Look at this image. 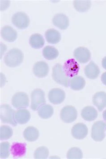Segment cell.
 Wrapping results in <instances>:
<instances>
[{
    "label": "cell",
    "mask_w": 106,
    "mask_h": 159,
    "mask_svg": "<svg viewBox=\"0 0 106 159\" xmlns=\"http://www.w3.org/2000/svg\"><path fill=\"white\" fill-rule=\"evenodd\" d=\"M22 52L18 48H13L9 51L4 57V62L7 66L15 67L19 66L24 60Z\"/></svg>",
    "instance_id": "obj_1"
},
{
    "label": "cell",
    "mask_w": 106,
    "mask_h": 159,
    "mask_svg": "<svg viewBox=\"0 0 106 159\" xmlns=\"http://www.w3.org/2000/svg\"><path fill=\"white\" fill-rule=\"evenodd\" d=\"M52 78L57 84L68 88L70 83V78L67 76L63 70V66L60 64H56L52 69Z\"/></svg>",
    "instance_id": "obj_2"
},
{
    "label": "cell",
    "mask_w": 106,
    "mask_h": 159,
    "mask_svg": "<svg viewBox=\"0 0 106 159\" xmlns=\"http://www.w3.org/2000/svg\"><path fill=\"white\" fill-rule=\"evenodd\" d=\"M15 111L9 105H3L0 107V117L3 123H8L13 126H16L18 123L15 120Z\"/></svg>",
    "instance_id": "obj_3"
},
{
    "label": "cell",
    "mask_w": 106,
    "mask_h": 159,
    "mask_svg": "<svg viewBox=\"0 0 106 159\" xmlns=\"http://www.w3.org/2000/svg\"><path fill=\"white\" fill-rule=\"evenodd\" d=\"M45 103V93L43 90L40 89L34 90L31 94V109L33 111H37Z\"/></svg>",
    "instance_id": "obj_4"
},
{
    "label": "cell",
    "mask_w": 106,
    "mask_h": 159,
    "mask_svg": "<svg viewBox=\"0 0 106 159\" xmlns=\"http://www.w3.org/2000/svg\"><path fill=\"white\" fill-rule=\"evenodd\" d=\"M106 123L100 120L95 122L92 127L91 137L94 140L101 142L105 137Z\"/></svg>",
    "instance_id": "obj_5"
},
{
    "label": "cell",
    "mask_w": 106,
    "mask_h": 159,
    "mask_svg": "<svg viewBox=\"0 0 106 159\" xmlns=\"http://www.w3.org/2000/svg\"><path fill=\"white\" fill-rule=\"evenodd\" d=\"M12 105L17 109H26L29 105V99L28 95L24 92L15 93L12 97Z\"/></svg>",
    "instance_id": "obj_6"
},
{
    "label": "cell",
    "mask_w": 106,
    "mask_h": 159,
    "mask_svg": "<svg viewBox=\"0 0 106 159\" xmlns=\"http://www.w3.org/2000/svg\"><path fill=\"white\" fill-rule=\"evenodd\" d=\"M12 22L16 27L23 30L28 28L29 26L30 18L24 12H17L12 16Z\"/></svg>",
    "instance_id": "obj_7"
},
{
    "label": "cell",
    "mask_w": 106,
    "mask_h": 159,
    "mask_svg": "<svg viewBox=\"0 0 106 159\" xmlns=\"http://www.w3.org/2000/svg\"><path fill=\"white\" fill-rule=\"evenodd\" d=\"M60 118L64 123H71L76 120L77 112L76 109L72 106H66L61 109Z\"/></svg>",
    "instance_id": "obj_8"
},
{
    "label": "cell",
    "mask_w": 106,
    "mask_h": 159,
    "mask_svg": "<svg viewBox=\"0 0 106 159\" xmlns=\"http://www.w3.org/2000/svg\"><path fill=\"white\" fill-rule=\"evenodd\" d=\"M64 70L68 77L73 78L78 74L79 65L73 59L67 60L63 67Z\"/></svg>",
    "instance_id": "obj_9"
},
{
    "label": "cell",
    "mask_w": 106,
    "mask_h": 159,
    "mask_svg": "<svg viewBox=\"0 0 106 159\" xmlns=\"http://www.w3.org/2000/svg\"><path fill=\"white\" fill-rule=\"evenodd\" d=\"M48 100L54 105H59L64 101L65 92L60 89H53L50 90L48 95Z\"/></svg>",
    "instance_id": "obj_10"
},
{
    "label": "cell",
    "mask_w": 106,
    "mask_h": 159,
    "mask_svg": "<svg viewBox=\"0 0 106 159\" xmlns=\"http://www.w3.org/2000/svg\"><path fill=\"white\" fill-rule=\"evenodd\" d=\"M73 56L76 59L81 63L88 62L91 58V53L90 50L85 47H81L75 49Z\"/></svg>",
    "instance_id": "obj_11"
},
{
    "label": "cell",
    "mask_w": 106,
    "mask_h": 159,
    "mask_svg": "<svg viewBox=\"0 0 106 159\" xmlns=\"http://www.w3.org/2000/svg\"><path fill=\"white\" fill-rule=\"evenodd\" d=\"M49 70L48 64L43 61H38L35 63L33 66V73L37 77H45L48 75Z\"/></svg>",
    "instance_id": "obj_12"
},
{
    "label": "cell",
    "mask_w": 106,
    "mask_h": 159,
    "mask_svg": "<svg viewBox=\"0 0 106 159\" xmlns=\"http://www.w3.org/2000/svg\"><path fill=\"white\" fill-rule=\"evenodd\" d=\"M88 132V130L86 125L82 123L75 125L72 129V134L77 139H83L86 137Z\"/></svg>",
    "instance_id": "obj_13"
},
{
    "label": "cell",
    "mask_w": 106,
    "mask_h": 159,
    "mask_svg": "<svg viewBox=\"0 0 106 159\" xmlns=\"http://www.w3.org/2000/svg\"><path fill=\"white\" fill-rule=\"evenodd\" d=\"M52 23L55 27L61 30H64L69 26V19L64 14H57L53 17Z\"/></svg>",
    "instance_id": "obj_14"
},
{
    "label": "cell",
    "mask_w": 106,
    "mask_h": 159,
    "mask_svg": "<svg viewBox=\"0 0 106 159\" xmlns=\"http://www.w3.org/2000/svg\"><path fill=\"white\" fill-rule=\"evenodd\" d=\"M1 33L2 38L9 42H14L18 37L17 31L11 26H4L1 29Z\"/></svg>",
    "instance_id": "obj_15"
},
{
    "label": "cell",
    "mask_w": 106,
    "mask_h": 159,
    "mask_svg": "<svg viewBox=\"0 0 106 159\" xmlns=\"http://www.w3.org/2000/svg\"><path fill=\"white\" fill-rule=\"evenodd\" d=\"M26 143H14L11 146L10 152L14 158L22 157L25 155L27 151Z\"/></svg>",
    "instance_id": "obj_16"
},
{
    "label": "cell",
    "mask_w": 106,
    "mask_h": 159,
    "mask_svg": "<svg viewBox=\"0 0 106 159\" xmlns=\"http://www.w3.org/2000/svg\"><path fill=\"white\" fill-rule=\"evenodd\" d=\"M92 101L94 105L101 112L106 108V93L100 92L95 93L93 97Z\"/></svg>",
    "instance_id": "obj_17"
},
{
    "label": "cell",
    "mask_w": 106,
    "mask_h": 159,
    "mask_svg": "<svg viewBox=\"0 0 106 159\" xmlns=\"http://www.w3.org/2000/svg\"><path fill=\"white\" fill-rule=\"evenodd\" d=\"M85 74L87 77L91 80H95L99 76L100 70L98 66L93 61H91L85 68Z\"/></svg>",
    "instance_id": "obj_18"
},
{
    "label": "cell",
    "mask_w": 106,
    "mask_h": 159,
    "mask_svg": "<svg viewBox=\"0 0 106 159\" xmlns=\"http://www.w3.org/2000/svg\"><path fill=\"white\" fill-rule=\"evenodd\" d=\"M15 118L18 124H25L31 119V114L27 109H21L16 112Z\"/></svg>",
    "instance_id": "obj_19"
},
{
    "label": "cell",
    "mask_w": 106,
    "mask_h": 159,
    "mask_svg": "<svg viewBox=\"0 0 106 159\" xmlns=\"http://www.w3.org/2000/svg\"><path fill=\"white\" fill-rule=\"evenodd\" d=\"M45 35L47 42L51 44H56L61 40L60 33L54 29L47 30L45 32Z\"/></svg>",
    "instance_id": "obj_20"
},
{
    "label": "cell",
    "mask_w": 106,
    "mask_h": 159,
    "mask_svg": "<svg viewBox=\"0 0 106 159\" xmlns=\"http://www.w3.org/2000/svg\"><path fill=\"white\" fill-rule=\"evenodd\" d=\"M82 116L85 120L91 121L97 117L98 112L95 109L91 106H87L82 109Z\"/></svg>",
    "instance_id": "obj_21"
},
{
    "label": "cell",
    "mask_w": 106,
    "mask_h": 159,
    "mask_svg": "<svg viewBox=\"0 0 106 159\" xmlns=\"http://www.w3.org/2000/svg\"><path fill=\"white\" fill-rule=\"evenodd\" d=\"M24 138L29 142L37 140L39 137V131L33 126H29L25 129L24 132Z\"/></svg>",
    "instance_id": "obj_22"
},
{
    "label": "cell",
    "mask_w": 106,
    "mask_h": 159,
    "mask_svg": "<svg viewBox=\"0 0 106 159\" xmlns=\"http://www.w3.org/2000/svg\"><path fill=\"white\" fill-rule=\"evenodd\" d=\"M45 40L43 36L38 33L33 34L29 39V43L32 48L39 49L43 47Z\"/></svg>",
    "instance_id": "obj_23"
},
{
    "label": "cell",
    "mask_w": 106,
    "mask_h": 159,
    "mask_svg": "<svg viewBox=\"0 0 106 159\" xmlns=\"http://www.w3.org/2000/svg\"><path fill=\"white\" fill-rule=\"evenodd\" d=\"M85 85V80L82 77L80 76H76L72 78L69 83L71 89L74 91H80L82 89Z\"/></svg>",
    "instance_id": "obj_24"
},
{
    "label": "cell",
    "mask_w": 106,
    "mask_h": 159,
    "mask_svg": "<svg viewBox=\"0 0 106 159\" xmlns=\"http://www.w3.org/2000/svg\"><path fill=\"white\" fill-rule=\"evenodd\" d=\"M43 55L46 59L52 60L58 57L59 52L54 47L47 46L43 49Z\"/></svg>",
    "instance_id": "obj_25"
},
{
    "label": "cell",
    "mask_w": 106,
    "mask_h": 159,
    "mask_svg": "<svg viewBox=\"0 0 106 159\" xmlns=\"http://www.w3.org/2000/svg\"><path fill=\"white\" fill-rule=\"evenodd\" d=\"M54 112L53 108L50 105H44L38 110L39 116L43 119H48L52 116Z\"/></svg>",
    "instance_id": "obj_26"
},
{
    "label": "cell",
    "mask_w": 106,
    "mask_h": 159,
    "mask_svg": "<svg viewBox=\"0 0 106 159\" xmlns=\"http://www.w3.org/2000/svg\"><path fill=\"white\" fill-rule=\"evenodd\" d=\"M91 6V1H74L73 6L77 11L79 12L87 11Z\"/></svg>",
    "instance_id": "obj_27"
},
{
    "label": "cell",
    "mask_w": 106,
    "mask_h": 159,
    "mask_svg": "<svg viewBox=\"0 0 106 159\" xmlns=\"http://www.w3.org/2000/svg\"><path fill=\"white\" fill-rule=\"evenodd\" d=\"M13 131L12 128L8 125H2L0 127L1 140L9 139L12 136Z\"/></svg>",
    "instance_id": "obj_28"
},
{
    "label": "cell",
    "mask_w": 106,
    "mask_h": 159,
    "mask_svg": "<svg viewBox=\"0 0 106 159\" xmlns=\"http://www.w3.org/2000/svg\"><path fill=\"white\" fill-rule=\"evenodd\" d=\"M49 155V150L47 147H40L35 150L34 158L35 159H47Z\"/></svg>",
    "instance_id": "obj_29"
},
{
    "label": "cell",
    "mask_w": 106,
    "mask_h": 159,
    "mask_svg": "<svg viewBox=\"0 0 106 159\" xmlns=\"http://www.w3.org/2000/svg\"><path fill=\"white\" fill-rule=\"evenodd\" d=\"M68 159H82L83 153L80 149L78 148H72L68 152Z\"/></svg>",
    "instance_id": "obj_30"
},
{
    "label": "cell",
    "mask_w": 106,
    "mask_h": 159,
    "mask_svg": "<svg viewBox=\"0 0 106 159\" xmlns=\"http://www.w3.org/2000/svg\"><path fill=\"white\" fill-rule=\"evenodd\" d=\"M10 144L8 142H3L0 144V157L7 158L10 155Z\"/></svg>",
    "instance_id": "obj_31"
},
{
    "label": "cell",
    "mask_w": 106,
    "mask_h": 159,
    "mask_svg": "<svg viewBox=\"0 0 106 159\" xmlns=\"http://www.w3.org/2000/svg\"><path fill=\"white\" fill-rule=\"evenodd\" d=\"M101 81L103 84L106 85V72L102 75Z\"/></svg>",
    "instance_id": "obj_32"
},
{
    "label": "cell",
    "mask_w": 106,
    "mask_h": 159,
    "mask_svg": "<svg viewBox=\"0 0 106 159\" xmlns=\"http://www.w3.org/2000/svg\"><path fill=\"white\" fill-rule=\"evenodd\" d=\"M102 65L103 68L106 70V56L103 58L102 61Z\"/></svg>",
    "instance_id": "obj_33"
},
{
    "label": "cell",
    "mask_w": 106,
    "mask_h": 159,
    "mask_svg": "<svg viewBox=\"0 0 106 159\" xmlns=\"http://www.w3.org/2000/svg\"><path fill=\"white\" fill-rule=\"evenodd\" d=\"M103 116L104 120L106 121V110L104 111V112H103Z\"/></svg>",
    "instance_id": "obj_34"
}]
</instances>
